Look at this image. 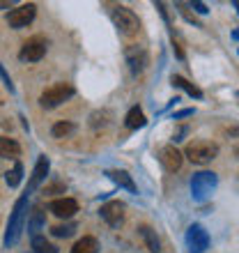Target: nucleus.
Here are the masks:
<instances>
[{"mask_svg": "<svg viewBox=\"0 0 239 253\" xmlns=\"http://www.w3.org/2000/svg\"><path fill=\"white\" fill-rule=\"evenodd\" d=\"M189 247H191L193 253H202L207 249V242H209V237H207V233L202 230L200 226H191L189 228Z\"/></svg>", "mask_w": 239, "mask_h": 253, "instance_id": "nucleus-12", "label": "nucleus"}, {"mask_svg": "<svg viewBox=\"0 0 239 253\" xmlns=\"http://www.w3.org/2000/svg\"><path fill=\"white\" fill-rule=\"evenodd\" d=\"M76 131V125L74 122H55L51 133H53V138H67V136H72Z\"/></svg>", "mask_w": 239, "mask_h": 253, "instance_id": "nucleus-21", "label": "nucleus"}, {"mask_svg": "<svg viewBox=\"0 0 239 253\" xmlns=\"http://www.w3.org/2000/svg\"><path fill=\"white\" fill-rule=\"evenodd\" d=\"M138 233H140V237L145 240V244H147V249H150V251L159 253V240H157V235H154L152 228H150V226H140Z\"/></svg>", "mask_w": 239, "mask_h": 253, "instance_id": "nucleus-19", "label": "nucleus"}, {"mask_svg": "<svg viewBox=\"0 0 239 253\" xmlns=\"http://www.w3.org/2000/svg\"><path fill=\"white\" fill-rule=\"evenodd\" d=\"M46 48H48V40L41 37V35H35L30 40L21 46L19 51V60L21 62H40L44 55H46Z\"/></svg>", "mask_w": 239, "mask_h": 253, "instance_id": "nucleus-4", "label": "nucleus"}, {"mask_svg": "<svg viewBox=\"0 0 239 253\" xmlns=\"http://www.w3.org/2000/svg\"><path fill=\"white\" fill-rule=\"evenodd\" d=\"M74 92H76V90H74V85H69V83H55V85L46 87V90L41 92L40 106L41 108H55V106H60L62 101L72 99Z\"/></svg>", "mask_w": 239, "mask_h": 253, "instance_id": "nucleus-2", "label": "nucleus"}, {"mask_svg": "<svg viewBox=\"0 0 239 253\" xmlns=\"http://www.w3.org/2000/svg\"><path fill=\"white\" fill-rule=\"evenodd\" d=\"M237 97H239V94H237Z\"/></svg>", "mask_w": 239, "mask_h": 253, "instance_id": "nucleus-29", "label": "nucleus"}, {"mask_svg": "<svg viewBox=\"0 0 239 253\" xmlns=\"http://www.w3.org/2000/svg\"><path fill=\"white\" fill-rule=\"evenodd\" d=\"M51 233L55 237H72L76 233V223H65V226H53L51 228Z\"/></svg>", "mask_w": 239, "mask_h": 253, "instance_id": "nucleus-23", "label": "nucleus"}, {"mask_svg": "<svg viewBox=\"0 0 239 253\" xmlns=\"http://www.w3.org/2000/svg\"><path fill=\"white\" fill-rule=\"evenodd\" d=\"M147 51L143 46H129L126 48V62L131 65V72L133 74H140L143 69H145V65H147Z\"/></svg>", "mask_w": 239, "mask_h": 253, "instance_id": "nucleus-10", "label": "nucleus"}, {"mask_svg": "<svg viewBox=\"0 0 239 253\" xmlns=\"http://www.w3.org/2000/svg\"><path fill=\"white\" fill-rule=\"evenodd\" d=\"M124 125L129 126V129H140V126H145L147 125V120H145V113L140 111L138 106H133L129 113H126V118H124Z\"/></svg>", "mask_w": 239, "mask_h": 253, "instance_id": "nucleus-16", "label": "nucleus"}, {"mask_svg": "<svg viewBox=\"0 0 239 253\" xmlns=\"http://www.w3.org/2000/svg\"><path fill=\"white\" fill-rule=\"evenodd\" d=\"M159 161L161 166L166 168L168 173H175V170H179L182 168V161H184V154L179 152L175 145H166L159 150Z\"/></svg>", "mask_w": 239, "mask_h": 253, "instance_id": "nucleus-8", "label": "nucleus"}, {"mask_svg": "<svg viewBox=\"0 0 239 253\" xmlns=\"http://www.w3.org/2000/svg\"><path fill=\"white\" fill-rule=\"evenodd\" d=\"M99 251V242L94 237H83L72 247V253H97Z\"/></svg>", "mask_w": 239, "mask_h": 253, "instance_id": "nucleus-18", "label": "nucleus"}, {"mask_svg": "<svg viewBox=\"0 0 239 253\" xmlns=\"http://www.w3.org/2000/svg\"><path fill=\"white\" fill-rule=\"evenodd\" d=\"M216 184V177H214V173H198L196 177H193V191L198 193V196H202V193H207L209 189Z\"/></svg>", "mask_w": 239, "mask_h": 253, "instance_id": "nucleus-14", "label": "nucleus"}, {"mask_svg": "<svg viewBox=\"0 0 239 253\" xmlns=\"http://www.w3.org/2000/svg\"><path fill=\"white\" fill-rule=\"evenodd\" d=\"M0 79L5 81V85L9 87V90H14V87H12V81H9V76H7V72H5V69H2V65H0Z\"/></svg>", "mask_w": 239, "mask_h": 253, "instance_id": "nucleus-25", "label": "nucleus"}, {"mask_svg": "<svg viewBox=\"0 0 239 253\" xmlns=\"http://www.w3.org/2000/svg\"><path fill=\"white\" fill-rule=\"evenodd\" d=\"M35 14H37V7H35L33 2H26V5H19L7 12V23H9V28H14V30H21V28H26L28 23H33Z\"/></svg>", "mask_w": 239, "mask_h": 253, "instance_id": "nucleus-6", "label": "nucleus"}, {"mask_svg": "<svg viewBox=\"0 0 239 253\" xmlns=\"http://www.w3.org/2000/svg\"><path fill=\"white\" fill-rule=\"evenodd\" d=\"M21 147L14 138H7V136H0V159H19Z\"/></svg>", "mask_w": 239, "mask_h": 253, "instance_id": "nucleus-13", "label": "nucleus"}, {"mask_svg": "<svg viewBox=\"0 0 239 253\" xmlns=\"http://www.w3.org/2000/svg\"><path fill=\"white\" fill-rule=\"evenodd\" d=\"M111 19H113L115 28H118L124 37H133V35L138 33V28H140L138 16H136L129 7H115L113 14H111Z\"/></svg>", "mask_w": 239, "mask_h": 253, "instance_id": "nucleus-3", "label": "nucleus"}, {"mask_svg": "<svg viewBox=\"0 0 239 253\" xmlns=\"http://www.w3.org/2000/svg\"><path fill=\"white\" fill-rule=\"evenodd\" d=\"M193 5H196V9H198V12H202V14L207 12V7L202 5V2H193Z\"/></svg>", "mask_w": 239, "mask_h": 253, "instance_id": "nucleus-27", "label": "nucleus"}, {"mask_svg": "<svg viewBox=\"0 0 239 253\" xmlns=\"http://www.w3.org/2000/svg\"><path fill=\"white\" fill-rule=\"evenodd\" d=\"M173 85H175V87H182V90H186V92L191 94V97H198V99L202 97V92H200V90L193 85V83H189L184 76H173Z\"/></svg>", "mask_w": 239, "mask_h": 253, "instance_id": "nucleus-22", "label": "nucleus"}, {"mask_svg": "<svg viewBox=\"0 0 239 253\" xmlns=\"http://www.w3.org/2000/svg\"><path fill=\"white\" fill-rule=\"evenodd\" d=\"M237 7H239V2H237Z\"/></svg>", "mask_w": 239, "mask_h": 253, "instance_id": "nucleus-28", "label": "nucleus"}, {"mask_svg": "<svg viewBox=\"0 0 239 253\" xmlns=\"http://www.w3.org/2000/svg\"><path fill=\"white\" fill-rule=\"evenodd\" d=\"M184 157L196 166H207L209 161H214L219 157V145L209 143V140H193L189 143L184 150Z\"/></svg>", "mask_w": 239, "mask_h": 253, "instance_id": "nucleus-1", "label": "nucleus"}, {"mask_svg": "<svg viewBox=\"0 0 239 253\" xmlns=\"http://www.w3.org/2000/svg\"><path fill=\"white\" fill-rule=\"evenodd\" d=\"M12 0H0V9H12Z\"/></svg>", "mask_w": 239, "mask_h": 253, "instance_id": "nucleus-26", "label": "nucleus"}, {"mask_svg": "<svg viewBox=\"0 0 239 253\" xmlns=\"http://www.w3.org/2000/svg\"><path fill=\"white\" fill-rule=\"evenodd\" d=\"M106 175L115 182V184L126 189V191H136V182L131 180V175L126 173V170H106Z\"/></svg>", "mask_w": 239, "mask_h": 253, "instance_id": "nucleus-15", "label": "nucleus"}, {"mask_svg": "<svg viewBox=\"0 0 239 253\" xmlns=\"http://www.w3.org/2000/svg\"><path fill=\"white\" fill-rule=\"evenodd\" d=\"M124 203L122 200H111V203H106V205H101L99 214H101V219L106 221L108 226H122V221H124Z\"/></svg>", "mask_w": 239, "mask_h": 253, "instance_id": "nucleus-7", "label": "nucleus"}, {"mask_svg": "<svg viewBox=\"0 0 239 253\" xmlns=\"http://www.w3.org/2000/svg\"><path fill=\"white\" fill-rule=\"evenodd\" d=\"M46 175H48V159H46V157H40V159H37V164H35L33 175H30V182H28V191L26 193H33L35 189L41 184V182L46 180Z\"/></svg>", "mask_w": 239, "mask_h": 253, "instance_id": "nucleus-11", "label": "nucleus"}, {"mask_svg": "<svg viewBox=\"0 0 239 253\" xmlns=\"http://www.w3.org/2000/svg\"><path fill=\"white\" fill-rule=\"evenodd\" d=\"M21 173H23V168H21V164H16V166H14L12 170H9V173L5 175L7 184H9V187H16V184L21 182Z\"/></svg>", "mask_w": 239, "mask_h": 253, "instance_id": "nucleus-24", "label": "nucleus"}, {"mask_svg": "<svg viewBox=\"0 0 239 253\" xmlns=\"http://www.w3.org/2000/svg\"><path fill=\"white\" fill-rule=\"evenodd\" d=\"M48 210H51L55 216H60V219H72L74 214L79 212V203L74 198H55V200H51Z\"/></svg>", "mask_w": 239, "mask_h": 253, "instance_id": "nucleus-9", "label": "nucleus"}, {"mask_svg": "<svg viewBox=\"0 0 239 253\" xmlns=\"http://www.w3.org/2000/svg\"><path fill=\"white\" fill-rule=\"evenodd\" d=\"M41 228H44V210H41V207H35L33 216L28 219V230H30V235H33V237H37Z\"/></svg>", "mask_w": 239, "mask_h": 253, "instance_id": "nucleus-17", "label": "nucleus"}, {"mask_svg": "<svg viewBox=\"0 0 239 253\" xmlns=\"http://www.w3.org/2000/svg\"><path fill=\"white\" fill-rule=\"evenodd\" d=\"M33 251L35 253H58V247L51 244L46 237L37 235V237H33Z\"/></svg>", "mask_w": 239, "mask_h": 253, "instance_id": "nucleus-20", "label": "nucleus"}, {"mask_svg": "<svg viewBox=\"0 0 239 253\" xmlns=\"http://www.w3.org/2000/svg\"><path fill=\"white\" fill-rule=\"evenodd\" d=\"M26 200H28V196L19 198V200H16V205H14V210H12L9 223H7V235H5V244H7V247L16 244V240H19L21 226H23V210H26Z\"/></svg>", "mask_w": 239, "mask_h": 253, "instance_id": "nucleus-5", "label": "nucleus"}]
</instances>
